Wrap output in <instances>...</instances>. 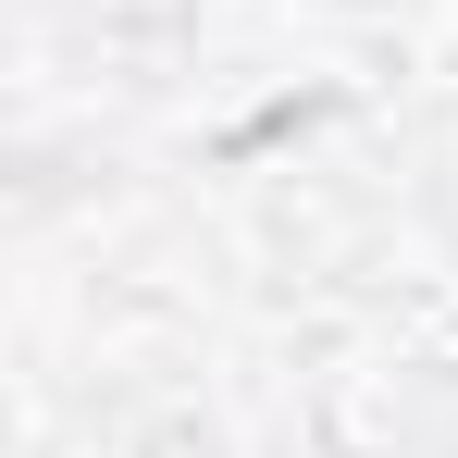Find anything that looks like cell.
I'll return each instance as SVG.
<instances>
[]
</instances>
